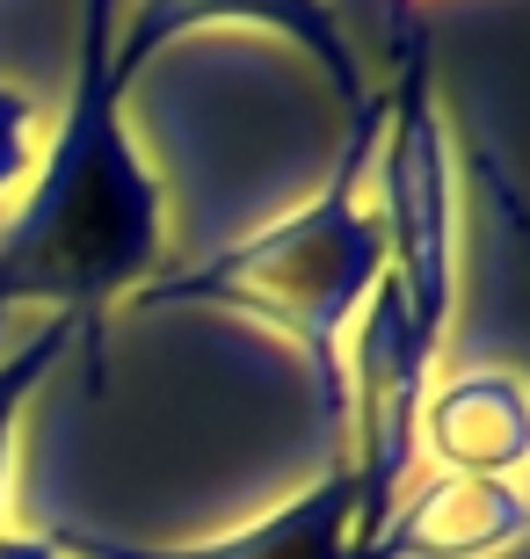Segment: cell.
Wrapping results in <instances>:
<instances>
[{"instance_id": "6da1fadb", "label": "cell", "mask_w": 530, "mask_h": 559, "mask_svg": "<svg viewBox=\"0 0 530 559\" xmlns=\"http://www.w3.org/2000/svg\"><path fill=\"white\" fill-rule=\"evenodd\" d=\"M123 0H81V51H73V103L44 145L15 226L0 233V328L15 306H51L73 320L87 393L109 385V306L153 284L167 248L161 182L123 131L117 51Z\"/></svg>"}, {"instance_id": "7a4b0ae2", "label": "cell", "mask_w": 530, "mask_h": 559, "mask_svg": "<svg viewBox=\"0 0 530 559\" xmlns=\"http://www.w3.org/2000/svg\"><path fill=\"white\" fill-rule=\"evenodd\" d=\"M378 131H386V87H370V103L349 117V145L313 204L284 211L262 233L225 240L197 270L153 276V284L131 290L139 312L219 306V312H240V320H262V328L284 334L291 349L306 356L313 421H320L334 465H342V436H349L342 328L364 312V298L386 276V226H378V211H364V175L378 160Z\"/></svg>"}, {"instance_id": "3957f363", "label": "cell", "mask_w": 530, "mask_h": 559, "mask_svg": "<svg viewBox=\"0 0 530 559\" xmlns=\"http://www.w3.org/2000/svg\"><path fill=\"white\" fill-rule=\"evenodd\" d=\"M378 226H386V276L408 306L414 349L436 364L458 298V197H450V145L436 109V59L414 15H392V81L386 131H378Z\"/></svg>"}, {"instance_id": "277c9868", "label": "cell", "mask_w": 530, "mask_h": 559, "mask_svg": "<svg viewBox=\"0 0 530 559\" xmlns=\"http://www.w3.org/2000/svg\"><path fill=\"white\" fill-rule=\"evenodd\" d=\"M364 334H356V364H349V415H356V443L364 457L349 465L356 473V523H349V552H364L386 516L400 509L408 487L414 443H422V385H428V356L414 349L408 306L392 276H378V290L364 298Z\"/></svg>"}, {"instance_id": "5b68a950", "label": "cell", "mask_w": 530, "mask_h": 559, "mask_svg": "<svg viewBox=\"0 0 530 559\" xmlns=\"http://www.w3.org/2000/svg\"><path fill=\"white\" fill-rule=\"evenodd\" d=\"M211 22H255V29H276V37H291L327 73V87H334V103H342L349 117L370 103L364 66H356V51H349V22L334 15L327 0H139V8L117 22V51H109L117 81L131 87V73H139L145 59H161L175 37L211 29Z\"/></svg>"}, {"instance_id": "8992f818", "label": "cell", "mask_w": 530, "mask_h": 559, "mask_svg": "<svg viewBox=\"0 0 530 559\" xmlns=\"http://www.w3.org/2000/svg\"><path fill=\"white\" fill-rule=\"evenodd\" d=\"M349 523H356V473L327 465L320 487L291 495L262 523L225 531L211 545H131V538H109V531H87V523H59L51 545L81 559H349Z\"/></svg>"}, {"instance_id": "52a82bcc", "label": "cell", "mask_w": 530, "mask_h": 559, "mask_svg": "<svg viewBox=\"0 0 530 559\" xmlns=\"http://www.w3.org/2000/svg\"><path fill=\"white\" fill-rule=\"evenodd\" d=\"M530 531V501L509 479H472V473H436L422 479L386 531L349 559H494Z\"/></svg>"}, {"instance_id": "ba28073f", "label": "cell", "mask_w": 530, "mask_h": 559, "mask_svg": "<svg viewBox=\"0 0 530 559\" xmlns=\"http://www.w3.org/2000/svg\"><path fill=\"white\" fill-rule=\"evenodd\" d=\"M428 457L444 473L509 479L530 465V378L516 371H458L422 407Z\"/></svg>"}, {"instance_id": "9c48e42d", "label": "cell", "mask_w": 530, "mask_h": 559, "mask_svg": "<svg viewBox=\"0 0 530 559\" xmlns=\"http://www.w3.org/2000/svg\"><path fill=\"white\" fill-rule=\"evenodd\" d=\"M66 349H73V320H59V312H51V320H44V328L30 334L8 364H0V495H8V443H15V415L30 407V393H37L44 378L59 371Z\"/></svg>"}, {"instance_id": "30bf717a", "label": "cell", "mask_w": 530, "mask_h": 559, "mask_svg": "<svg viewBox=\"0 0 530 559\" xmlns=\"http://www.w3.org/2000/svg\"><path fill=\"white\" fill-rule=\"evenodd\" d=\"M30 124H37V103L0 87V189H15L30 175Z\"/></svg>"}, {"instance_id": "8fae6325", "label": "cell", "mask_w": 530, "mask_h": 559, "mask_svg": "<svg viewBox=\"0 0 530 559\" xmlns=\"http://www.w3.org/2000/svg\"><path fill=\"white\" fill-rule=\"evenodd\" d=\"M0 559H66L51 538H30V531H0Z\"/></svg>"}, {"instance_id": "7c38bea8", "label": "cell", "mask_w": 530, "mask_h": 559, "mask_svg": "<svg viewBox=\"0 0 530 559\" xmlns=\"http://www.w3.org/2000/svg\"><path fill=\"white\" fill-rule=\"evenodd\" d=\"M408 8H414V0H386V22H392V15H408Z\"/></svg>"}]
</instances>
